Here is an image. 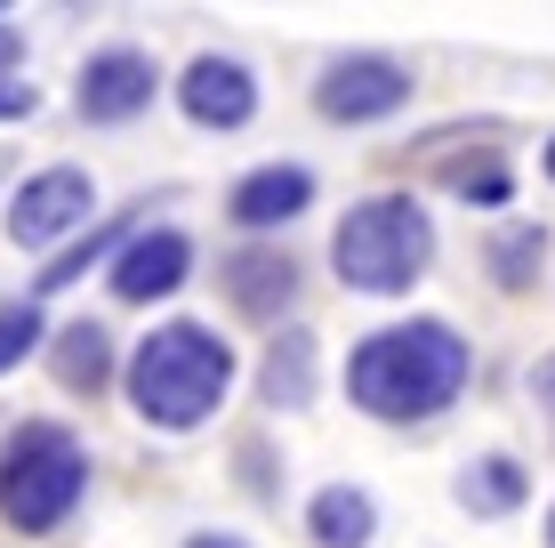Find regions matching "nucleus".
<instances>
[{
  "label": "nucleus",
  "instance_id": "nucleus-1",
  "mask_svg": "<svg viewBox=\"0 0 555 548\" xmlns=\"http://www.w3.org/2000/svg\"><path fill=\"white\" fill-rule=\"evenodd\" d=\"M475 355L443 315H411V323H387L354 347L347 364V395L371 420H435V411L459 404Z\"/></svg>",
  "mask_w": 555,
  "mask_h": 548
},
{
  "label": "nucleus",
  "instance_id": "nucleus-2",
  "mask_svg": "<svg viewBox=\"0 0 555 548\" xmlns=\"http://www.w3.org/2000/svg\"><path fill=\"white\" fill-rule=\"evenodd\" d=\"M234 387V347L202 323H162L129 355V404L153 428H202Z\"/></svg>",
  "mask_w": 555,
  "mask_h": 548
},
{
  "label": "nucleus",
  "instance_id": "nucleus-3",
  "mask_svg": "<svg viewBox=\"0 0 555 548\" xmlns=\"http://www.w3.org/2000/svg\"><path fill=\"white\" fill-rule=\"evenodd\" d=\"M427 258H435V218L418 211L411 194H371V202H354V211L338 218V234H331L338 282H347V291H371V298L411 291V282L427 275Z\"/></svg>",
  "mask_w": 555,
  "mask_h": 548
},
{
  "label": "nucleus",
  "instance_id": "nucleus-4",
  "mask_svg": "<svg viewBox=\"0 0 555 548\" xmlns=\"http://www.w3.org/2000/svg\"><path fill=\"white\" fill-rule=\"evenodd\" d=\"M81 493H89V451L73 428L56 420L9 428V444H0V517L16 533H56L81 508Z\"/></svg>",
  "mask_w": 555,
  "mask_h": 548
},
{
  "label": "nucleus",
  "instance_id": "nucleus-5",
  "mask_svg": "<svg viewBox=\"0 0 555 548\" xmlns=\"http://www.w3.org/2000/svg\"><path fill=\"white\" fill-rule=\"evenodd\" d=\"M411 65L403 56H378V49H362V56H338L331 73L314 81V113L322 122H387V113H403L411 105Z\"/></svg>",
  "mask_w": 555,
  "mask_h": 548
},
{
  "label": "nucleus",
  "instance_id": "nucleus-6",
  "mask_svg": "<svg viewBox=\"0 0 555 548\" xmlns=\"http://www.w3.org/2000/svg\"><path fill=\"white\" fill-rule=\"evenodd\" d=\"M89 211H98V186H89L81 169H41V178H25V194L9 202V242L49 251L56 234L89 226Z\"/></svg>",
  "mask_w": 555,
  "mask_h": 548
},
{
  "label": "nucleus",
  "instance_id": "nucleus-7",
  "mask_svg": "<svg viewBox=\"0 0 555 548\" xmlns=\"http://www.w3.org/2000/svg\"><path fill=\"white\" fill-rule=\"evenodd\" d=\"M153 89H162V73H153L145 49H98L81 65L73 105H81V122H138V113L153 105Z\"/></svg>",
  "mask_w": 555,
  "mask_h": 548
},
{
  "label": "nucleus",
  "instance_id": "nucleus-8",
  "mask_svg": "<svg viewBox=\"0 0 555 548\" xmlns=\"http://www.w3.org/2000/svg\"><path fill=\"white\" fill-rule=\"evenodd\" d=\"M194 267V242L178 234V226H145V234H129L121 251H113V298H169Z\"/></svg>",
  "mask_w": 555,
  "mask_h": 548
},
{
  "label": "nucleus",
  "instance_id": "nucleus-9",
  "mask_svg": "<svg viewBox=\"0 0 555 548\" xmlns=\"http://www.w3.org/2000/svg\"><path fill=\"white\" fill-rule=\"evenodd\" d=\"M178 105L194 113L202 129H242L258 113V81H250V65H234V56H194L185 81H178Z\"/></svg>",
  "mask_w": 555,
  "mask_h": 548
},
{
  "label": "nucleus",
  "instance_id": "nucleus-10",
  "mask_svg": "<svg viewBox=\"0 0 555 548\" xmlns=\"http://www.w3.org/2000/svg\"><path fill=\"white\" fill-rule=\"evenodd\" d=\"M306 202H314V169L266 162V169H250V178L225 194V218H234V226H291Z\"/></svg>",
  "mask_w": 555,
  "mask_h": 548
},
{
  "label": "nucleus",
  "instance_id": "nucleus-11",
  "mask_svg": "<svg viewBox=\"0 0 555 548\" xmlns=\"http://www.w3.org/2000/svg\"><path fill=\"white\" fill-rule=\"evenodd\" d=\"M218 282H225V298H234L242 315H258V323L291 315V298H298V267L282 251H234L218 267Z\"/></svg>",
  "mask_w": 555,
  "mask_h": 548
},
{
  "label": "nucleus",
  "instance_id": "nucleus-12",
  "mask_svg": "<svg viewBox=\"0 0 555 548\" xmlns=\"http://www.w3.org/2000/svg\"><path fill=\"white\" fill-rule=\"evenodd\" d=\"M371 533H378V508L362 484H322L306 500V540L314 548H371Z\"/></svg>",
  "mask_w": 555,
  "mask_h": 548
},
{
  "label": "nucleus",
  "instance_id": "nucleus-13",
  "mask_svg": "<svg viewBox=\"0 0 555 548\" xmlns=\"http://www.w3.org/2000/svg\"><path fill=\"white\" fill-rule=\"evenodd\" d=\"M49 364H56V380H65L73 395H98L113 380V339H105V323H65V331H56V347H49Z\"/></svg>",
  "mask_w": 555,
  "mask_h": 548
},
{
  "label": "nucleus",
  "instance_id": "nucleus-14",
  "mask_svg": "<svg viewBox=\"0 0 555 548\" xmlns=\"http://www.w3.org/2000/svg\"><path fill=\"white\" fill-rule=\"evenodd\" d=\"M524 493H531V468L515 451H491L459 476V508H475V517H507V508H524Z\"/></svg>",
  "mask_w": 555,
  "mask_h": 548
},
{
  "label": "nucleus",
  "instance_id": "nucleus-15",
  "mask_svg": "<svg viewBox=\"0 0 555 548\" xmlns=\"http://www.w3.org/2000/svg\"><path fill=\"white\" fill-rule=\"evenodd\" d=\"M314 395V339L306 331H282L274 339V355H266V404H306Z\"/></svg>",
  "mask_w": 555,
  "mask_h": 548
},
{
  "label": "nucleus",
  "instance_id": "nucleus-16",
  "mask_svg": "<svg viewBox=\"0 0 555 548\" xmlns=\"http://www.w3.org/2000/svg\"><path fill=\"white\" fill-rule=\"evenodd\" d=\"M113 242H129V218H113V226H98V234H81L73 251H56V258H49V275H41V291H65V282H81V275L113 251Z\"/></svg>",
  "mask_w": 555,
  "mask_h": 548
},
{
  "label": "nucleus",
  "instance_id": "nucleus-17",
  "mask_svg": "<svg viewBox=\"0 0 555 548\" xmlns=\"http://www.w3.org/2000/svg\"><path fill=\"white\" fill-rule=\"evenodd\" d=\"M540 251H547V234H540V226H515V234L491 242V275H500L507 291H524L531 267H540Z\"/></svg>",
  "mask_w": 555,
  "mask_h": 548
},
{
  "label": "nucleus",
  "instance_id": "nucleus-18",
  "mask_svg": "<svg viewBox=\"0 0 555 548\" xmlns=\"http://www.w3.org/2000/svg\"><path fill=\"white\" fill-rule=\"evenodd\" d=\"M33 347H41V315H33L25 298H16V307H0V371H16Z\"/></svg>",
  "mask_w": 555,
  "mask_h": 548
},
{
  "label": "nucleus",
  "instance_id": "nucleus-19",
  "mask_svg": "<svg viewBox=\"0 0 555 548\" xmlns=\"http://www.w3.org/2000/svg\"><path fill=\"white\" fill-rule=\"evenodd\" d=\"M451 186H459V194H475V202H507V169H500V162H483V169H451Z\"/></svg>",
  "mask_w": 555,
  "mask_h": 548
},
{
  "label": "nucleus",
  "instance_id": "nucleus-20",
  "mask_svg": "<svg viewBox=\"0 0 555 548\" xmlns=\"http://www.w3.org/2000/svg\"><path fill=\"white\" fill-rule=\"evenodd\" d=\"M41 113V89L33 81H0V122H33Z\"/></svg>",
  "mask_w": 555,
  "mask_h": 548
},
{
  "label": "nucleus",
  "instance_id": "nucleus-21",
  "mask_svg": "<svg viewBox=\"0 0 555 548\" xmlns=\"http://www.w3.org/2000/svg\"><path fill=\"white\" fill-rule=\"evenodd\" d=\"M531 404L555 420V355H540V364H531Z\"/></svg>",
  "mask_w": 555,
  "mask_h": 548
},
{
  "label": "nucleus",
  "instance_id": "nucleus-22",
  "mask_svg": "<svg viewBox=\"0 0 555 548\" xmlns=\"http://www.w3.org/2000/svg\"><path fill=\"white\" fill-rule=\"evenodd\" d=\"M16 65H25V33L0 25V81H16Z\"/></svg>",
  "mask_w": 555,
  "mask_h": 548
},
{
  "label": "nucleus",
  "instance_id": "nucleus-23",
  "mask_svg": "<svg viewBox=\"0 0 555 548\" xmlns=\"http://www.w3.org/2000/svg\"><path fill=\"white\" fill-rule=\"evenodd\" d=\"M185 548H250V540H234V533H194Z\"/></svg>",
  "mask_w": 555,
  "mask_h": 548
},
{
  "label": "nucleus",
  "instance_id": "nucleus-24",
  "mask_svg": "<svg viewBox=\"0 0 555 548\" xmlns=\"http://www.w3.org/2000/svg\"><path fill=\"white\" fill-rule=\"evenodd\" d=\"M547 548H555V508H547Z\"/></svg>",
  "mask_w": 555,
  "mask_h": 548
},
{
  "label": "nucleus",
  "instance_id": "nucleus-25",
  "mask_svg": "<svg viewBox=\"0 0 555 548\" xmlns=\"http://www.w3.org/2000/svg\"><path fill=\"white\" fill-rule=\"evenodd\" d=\"M547 178H555V138H547Z\"/></svg>",
  "mask_w": 555,
  "mask_h": 548
}]
</instances>
